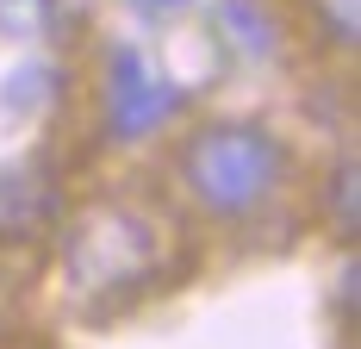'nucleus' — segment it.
I'll return each instance as SVG.
<instances>
[{
  "instance_id": "f257e3e1",
  "label": "nucleus",
  "mask_w": 361,
  "mask_h": 349,
  "mask_svg": "<svg viewBox=\"0 0 361 349\" xmlns=\"http://www.w3.org/2000/svg\"><path fill=\"white\" fill-rule=\"evenodd\" d=\"M169 262V231L137 206H94L69 225L63 244V275L81 300H118L162 275Z\"/></svg>"
},
{
  "instance_id": "20e7f679",
  "label": "nucleus",
  "mask_w": 361,
  "mask_h": 349,
  "mask_svg": "<svg viewBox=\"0 0 361 349\" xmlns=\"http://www.w3.org/2000/svg\"><path fill=\"white\" fill-rule=\"evenodd\" d=\"M50 206H56V194H50V174L44 169H32V162L0 169V237L6 244L37 237L50 225Z\"/></svg>"
},
{
  "instance_id": "0eeeda50",
  "label": "nucleus",
  "mask_w": 361,
  "mask_h": 349,
  "mask_svg": "<svg viewBox=\"0 0 361 349\" xmlns=\"http://www.w3.org/2000/svg\"><path fill=\"white\" fill-rule=\"evenodd\" d=\"M149 6H180V0H149Z\"/></svg>"
},
{
  "instance_id": "423d86ee",
  "label": "nucleus",
  "mask_w": 361,
  "mask_h": 349,
  "mask_svg": "<svg viewBox=\"0 0 361 349\" xmlns=\"http://www.w3.org/2000/svg\"><path fill=\"white\" fill-rule=\"evenodd\" d=\"M355 181H361V169H355V156L349 162H336V174H330V212H336V225L355 237V225H361V200H355Z\"/></svg>"
},
{
  "instance_id": "f03ea898",
  "label": "nucleus",
  "mask_w": 361,
  "mask_h": 349,
  "mask_svg": "<svg viewBox=\"0 0 361 349\" xmlns=\"http://www.w3.org/2000/svg\"><path fill=\"white\" fill-rule=\"evenodd\" d=\"M180 174H187L193 200L206 212L243 218V212H255L281 187L287 156H281V143L268 138L262 125H212V131H200V138L187 143Z\"/></svg>"
},
{
  "instance_id": "7ed1b4c3",
  "label": "nucleus",
  "mask_w": 361,
  "mask_h": 349,
  "mask_svg": "<svg viewBox=\"0 0 361 349\" xmlns=\"http://www.w3.org/2000/svg\"><path fill=\"white\" fill-rule=\"evenodd\" d=\"M169 94L149 81L144 69V57L137 50H112V69H106V119H112V131L118 138H137V131H149V125H162L169 119Z\"/></svg>"
},
{
  "instance_id": "39448f33",
  "label": "nucleus",
  "mask_w": 361,
  "mask_h": 349,
  "mask_svg": "<svg viewBox=\"0 0 361 349\" xmlns=\"http://www.w3.org/2000/svg\"><path fill=\"white\" fill-rule=\"evenodd\" d=\"M87 13V0H0V25H13V32L25 37H63Z\"/></svg>"
}]
</instances>
